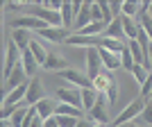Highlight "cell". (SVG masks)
I'll return each instance as SVG.
<instances>
[{"instance_id": "15", "label": "cell", "mask_w": 152, "mask_h": 127, "mask_svg": "<svg viewBox=\"0 0 152 127\" xmlns=\"http://www.w3.org/2000/svg\"><path fill=\"white\" fill-rule=\"evenodd\" d=\"M27 89H30V82L20 84L18 89H14L9 95H5V102H2V107H5V104H18L20 100H25V98H27Z\"/></svg>"}, {"instance_id": "33", "label": "cell", "mask_w": 152, "mask_h": 127, "mask_svg": "<svg viewBox=\"0 0 152 127\" xmlns=\"http://www.w3.org/2000/svg\"><path fill=\"white\" fill-rule=\"evenodd\" d=\"M109 7H111V14H118V12L123 14V2H111Z\"/></svg>"}, {"instance_id": "8", "label": "cell", "mask_w": 152, "mask_h": 127, "mask_svg": "<svg viewBox=\"0 0 152 127\" xmlns=\"http://www.w3.org/2000/svg\"><path fill=\"white\" fill-rule=\"evenodd\" d=\"M57 98L64 104H73V107H77V109H84L82 89H77V86H73V89H57Z\"/></svg>"}, {"instance_id": "2", "label": "cell", "mask_w": 152, "mask_h": 127, "mask_svg": "<svg viewBox=\"0 0 152 127\" xmlns=\"http://www.w3.org/2000/svg\"><path fill=\"white\" fill-rule=\"evenodd\" d=\"M102 68H104V64L100 59V50L98 48H89V52H86V75L95 82L100 77Z\"/></svg>"}, {"instance_id": "28", "label": "cell", "mask_w": 152, "mask_h": 127, "mask_svg": "<svg viewBox=\"0 0 152 127\" xmlns=\"http://www.w3.org/2000/svg\"><path fill=\"white\" fill-rule=\"evenodd\" d=\"M132 75L136 77V82H139L141 86H143V84H145V80H148V75H150V73H148V70L143 68V66H134V70H132Z\"/></svg>"}, {"instance_id": "39", "label": "cell", "mask_w": 152, "mask_h": 127, "mask_svg": "<svg viewBox=\"0 0 152 127\" xmlns=\"http://www.w3.org/2000/svg\"><path fill=\"white\" fill-rule=\"evenodd\" d=\"M141 127H143V125H141Z\"/></svg>"}, {"instance_id": "37", "label": "cell", "mask_w": 152, "mask_h": 127, "mask_svg": "<svg viewBox=\"0 0 152 127\" xmlns=\"http://www.w3.org/2000/svg\"><path fill=\"white\" fill-rule=\"evenodd\" d=\"M148 57H150V64H152V43H150V50H148Z\"/></svg>"}, {"instance_id": "30", "label": "cell", "mask_w": 152, "mask_h": 127, "mask_svg": "<svg viewBox=\"0 0 152 127\" xmlns=\"http://www.w3.org/2000/svg\"><path fill=\"white\" fill-rule=\"evenodd\" d=\"M41 7L48 9V12H59V14H61L64 2H57V0H45V2H41Z\"/></svg>"}, {"instance_id": "3", "label": "cell", "mask_w": 152, "mask_h": 127, "mask_svg": "<svg viewBox=\"0 0 152 127\" xmlns=\"http://www.w3.org/2000/svg\"><path fill=\"white\" fill-rule=\"evenodd\" d=\"M20 57H23L20 48H18L16 43H14L12 39H9V41H7V61H5V70H2V73H5V80H7L9 75H12V73H14V68H16V66L20 64Z\"/></svg>"}, {"instance_id": "12", "label": "cell", "mask_w": 152, "mask_h": 127, "mask_svg": "<svg viewBox=\"0 0 152 127\" xmlns=\"http://www.w3.org/2000/svg\"><path fill=\"white\" fill-rule=\"evenodd\" d=\"M93 23V16H91V2H82V12L77 14L75 18V27H73V34H77L80 30H84L86 25Z\"/></svg>"}, {"instance_id": "20", "label": "cell", "mask_w": 152, "mask_h": 127, "mask_svg": "<svg viewBox=\"0 0 152 127\" xmlns=\"http://www.w3.org/2000/svg\"><path fill=\"white\" fill-rule=\"evenodd\" d=\"M55 116H73V118H84V109H77L73 104H57V111Z\"/></svg>"}, {"instance_id": "17", "label": "cell", "mask_w": 152, "mask_h": 127, "mask_svg": "<svg viewBox=\"0 0 152 127\" xmlns=\"http://www.w3.org/2000/svg\"><path fill=\"white\" fill-rule=\"evenodd\" d=\"M20 61H23V66H25V73H27V77L32 80V75L37 73V66H39V61H37V57L32 55V50L27 48V50H23V57H20Z\"/></svg>"}, {"instance_id": "14", "label": "cell", "mask_w": 152, "mask_h": 127, "mask_svg": "<svg viewBox=\"0 0 152 127\" xmlns=\"http://www.w3.org/2000/svg\"><path fill=\"white\" fill-rule=\"evenodd\" d=\"M34 107H37V114L41 116L43 120L52 118V116H55V111H57V104H55V102H52L50 98H43V100H41V102H37Z\"/></svg>"}, {"instance_id": "31", "label": "cell", "mask_w": 152, "mask_h": 127, "mask_svg": "<svg viewBox=\"0 0 152 127\" xmlns=\"http://www.w3.org/2000/svg\"><path fill=\"white\" fill-rule=\"evenodd\" d=\"M16 109H18V104H5L2 111H0V118H2V120H9V118L16 114Z\"/></svg>"}, {"instance_id": "13", "label": "cell", "mask_w": 152, "mask_h": 127, "mask_svg": "<svg viewBox=\"0 0 152 127\" xmlns=\"http://www.w3.org/2000/svg\"><path fill=\"white\" fill-rule=\"evenodd\" d=\"M107 36H109V39H116V41H121V43H127V41H129V39H127V34H125V27H123V18H121V16L109 23Z\"/></svg>"}, {"instance_id": "36", "label": "cell", "mask_w": 152, "mask_h": 127, "mask_svg": "<svg viewBox=\"0 0 152 127\" xmlns=\"http://www.w3.org/2000/svg\"><path fill=\"white\" fill-rule=\"evenodd\" d=\"M118 127H141V125H139V123H134V120H132V123H125V125H118Z\"/></svg>"}, {"instance_id": "26", "label": "cell", "mask_w": 152, "mask_h": 127, "mask_svg": "<svg viewBox=\"0 0 152 127\" xmlns=\"http://www.w3.org/2000/svg\"><path fill=\"white\" fill-rule=\"evenodd\" d=\"M25 116H27V109L18 107V109H16V114L12 116V127H23V123H25Z\"/></svg>"}, {"instance_id": "1", "label": "cell", "mask_w": 152, "mask_h": 127, "mask_svg": "<svg viewBox=\"0 0 152 127\" xmlns=\"http://www.w3.org/2000/svg\"><path fill=\"white\" fill-rule=\"evenodd\" d=\"M145 104L148 100L143 98V95H139V98H134L129 104H127L125 109H123L121 114L114 118V123H111V127H118V125H125V123H132L136 116H141L143 111H145Z\"/></svg>"}, {"instance_id": "6", "label": "cell", "mask_w": 152, "mask_h": 127, "mask_svg": "<svg viewBox=\"0 0 152 127\" xmlns=\"http://www.w3.org/2000/svg\"><path fill=\"white\" fill-rule=\"evenodd\" d=\"M107 93H100L98 95V102L93 104V109H91V120L93 123H102V125H107L109 123V114H107Z\"/></svg>"}, {"instance_id": "10", "label": "cell", "mask_w": 152, "mask_h": 127, "mask_svg": "<svg viewBox=\"0 0 152 127\" xmlns=\"http://www.w3.org/2000/svg\"><path fill=\"white\" fill-rule=\"evenodd\" d=\"M100 50V59L104 64L107 70H116V68H123V61H121V52H111L107 48H98Z\"/></svg>"}, {"instance_id": "9", "label": "cell", "mask_w": 152, "mask_h": 127, "mask_svg": "<svg viewBox=\"0 0 152 127\" xmlns=\"http://www.w3.org/2000/svg\"><path fill=\"white\" fill-rule=\"evenodd\" d=\"M41 39H48V41H52V43H66V39L70 36V30H66V27H45V30L37 32Z\"/></svg>"}, {"instance_id": "19", "label": "cell", "mask_w": 152, "mask_h": 127, "mask_svg": "<svg viewBox=\"0 0 152 127\" xmlns=\"http://www.w3.org/2000/svg\"><path fill=\"white\" fill-rule=\"evenodd\" d=\"M98 95H100V91L95 89H82V104H84V111H91L93 109V104L98 102Z\"/></svg>"}, {"instance_id": "4", "label": "cell", "mask_w": 152, "mask_h": 127, "mask_svg": "<svg viewBox=\"0 0 152 127\" xmlns=\"http://www.w3.org/2000/svg\"><path fill=\"white\" fill-rule=\"evenodd\" d=\"M9 25L14 27V30H45V27H50L48 23H43V20H39L37 16H18V18L9 20Z\"/></svg>"}, {"instance_id": "5", "label": "cell", "mask_w": 152, "mask_h": 127, "mask_svg": "<svg viewBox=\"0 0 152 127\" xmlns=\"http://www.w3.org/2000/svg\"><path fill=\"white\" fill-rule=\"evenodd\" d=\"M59 77H64L66 82H70L73 86H77V89H93V80H91L89 75H82V73H77V70H61L59 73Z\"/></svg>"}, {"instance_id": "7", "label": "cell", "mask_w": 152, "mask_h": 127, "mask_svg": "<svg viewBox=\"0 0 152 127\" xmlns=\"http://www.w3.org/2000/svg\"><path fill=\"white\" fill-rule=\"evenodd\" d=\"M27 80H30V77H27L25 66H23V61H20L18 66L14 68V73H12V75H9V77L5 80V93H12L14 89H18L20 84H25Z\"/></svg>"}, {"instance_id": "11", "label": "cell", "mask_w": 152, "mask_h": 127, "mask_svg": "<svg viewBox=\"0 0 152 127\" xmlns=\"http://www.w3.org/2000/svg\"><path fill=\"white\" fill-rule=\"evenodd\" d=\"M43 100V86H41V80L39 77H32L30 80V89H27V98H25V102L27 104H37V102H41Z\"/></svg>"}, {"instance_id": "18", "label": "cell", "mask_w": 152, "mask_h": 127, "mask_svg": "<svg viewBox=\"0 0 152 127\" xmlns=\"http://www.w3.org/2000/svg\"><path fill=\"white\" fill-rule=\"evenodd\" d=\"M43 68L45 70H66V59L61 57V55H55V52H50L48 55V61L43 64Z\"/></svg>"}, {"instance_id": "16", "label": "cell", "mask_w": 152, "mask_h": 127, "mask_svg": "<svg viewBox=\"0 0 152 127\" xmlns=\"http://www.w3.org/2000/svg\"><path fill=\"white\" fill-rule=\"evenodd\" d=\"M12 41L18 45L20 52H23V50H27V48H30V43L34 41V39L30 36V32H27V30H14V32H12Z\"/></svg>"}, {"instance_id": "23", "label": "cell", "mask_w": 152, "mask_h": 127, "mask_svg": "<svg viewBox=\"0 0 152 127\" xmlns=\"http://www.w3.org/2000/svg\"><path fill=\"white\" fill-rule=\"evenodd\" d=\"M107 23H91V25H86L84 30H80L77 34L80 36H100V32H107Z\"/></svg>"}, {"instance_id": "35", "label": "cell", "mask_w": 152, "mask_h": 127, "mask_svg": "<svg viewBox=\"0 0 152 127\" xmlns=\"http://www.w3.org/2000/svg\"><path fill=\"white\" fill-rule=\"evenodd\" d=\"M77 127H93V120L91 118H82V120L77 123Z\"/></svg>"}, {"instance_id": "24", "label": "cell", "mask_w": 152, "mask_h": 127, "mask_svg": "<svg viewBox=\"0 0 152 127\" xmlns=\"http://www.w3.org/2000/svg\"><path fill=\"white\" fill-rule=\"evenodd\" d=\"M121 61H123V68L125 70H134V57H132V50H129V45H125L123 48V52H121Z\"/></svg>"}, {"instance_id": "22", "label": "cell", "mask_w": 152, "mask_h": 127, "mask_svg": "<svg viewBox=\"0 0 152 127\" xmlns=\"http://www.w3.org/2000/svg\"><path fill=\"white\" fill-rule=\"evenodd\" d=\"M30 50H32V55L37 57L39 66H43V64L48 61V55H50V52L45 50V48H43V45H41V43H39L37 39H34V41H32V43H30Z\"/></svg>"}, {"instance_id": "34", "label": "cell", "mask_w": 152, "mask_h": 127, "mask_svg": "<svg viewBox=\"0 0 152 127\" xmlns=\"http://www.w3.org/2000/svg\"><path fill=\"white\" fill-rule=\"evenodd\" d=\"M43 127H59V123H57V118L52 116V118H48V120L43 123Z\"/></svg>"}, {"instance_id": "29", "label": "cell", "mask_w": 152, "mask_h": 127, "mask_svg": "<svg viewBox=\"0 0 152 127\" xmlns=\"http://www.w3.org/2000/svg\"><path fill=\"white\" fill-rule=\"evenodd\" d=\"M91 16H93V23H104V14L98 2H91Z\"/></svg>"}, {"instance_id": "27", "label": "cell", "mask_w": 152, "mask_h": 127, "mask_svg": "<svg viewBox=\"0 0 152 127\" xmlns=\"http://www.w3.org/2000/svg\"><path fill=\"white\" fill-rule=\"evenodd\" d=\"M59 123V127H77V123L82 118H73V116H55Z\"/></svg>"}, {"instance_id": "38", "label": "cell", "mask_w": 152, "mask_h": 127, "mask_svg": "<svg viewBox=\"0 0 152 127\" xmlns=\"http://www.w3.org/2000/svg\"><path fill=\"white\" fill-rule=\"evenodd\" d=\"M148 14H150V16H152V2H150V12H148Z\"/></svg>"}, {"instance_id": "21", "label": "cell", "mask_w": 152, "mask_h": 127, "mask_svg": "<svg viewBox=\"0 0 152 127\" xmlns=\"http://www.w3.org/2000/svg\"><path fill=\"white\" fill-rule=\"evenodd\" d=\"M73 18H75L73 2H64V7H61V20H64V27H66V30H73V27H75Z\"/></svg>"}, {"instance_id": "32", "label": "cell", "mask_w": 152, "mask_h": 127, "mask_svg": "<svg viewBox=\"0 0 152 127\" xmlns=\"http://www.w3.org/2000/svg\"><path fill=\"white\" fill-rule=\"evenodd\" d=\"M141 120L145 123V125H152V98L148 100V104H145V111L141 114Z\"/></svg>"}, {"instance_id": "25", "label": "cell", "mask_w": 152, "mask_h": 127, "mask_svg": "<svg viewBox=\"0 0 152 127\" xmlns=\"http://www.w3.org/2000/svg\"><path fill=\"white\" fill-rule=\"evenodd\" d=\"M104 93H107V98H109V104H114V102L118 100V82H116V77H111V82H109Z\"/></svg>"}]
</instances>
